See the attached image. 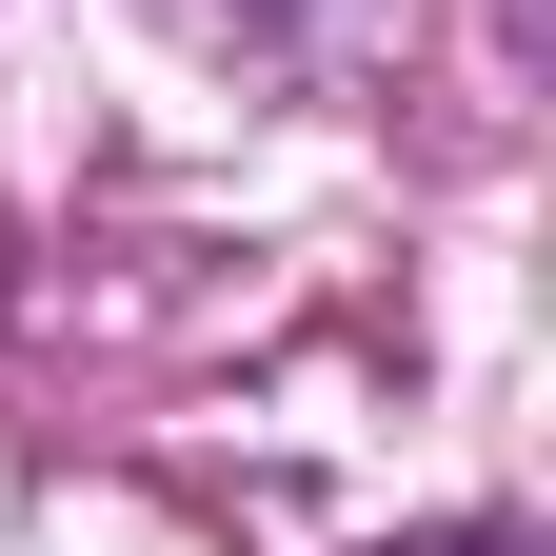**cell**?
Instances as JSON below:
<instances>
[{
  "label": "cell",
  "instance_id": "1",
  "mask_svg": "<svg viewBox=\"0 0 556 556\" xmlns=\"http://www.w3.org/2000/svg\"><path fill=\"white\" fill-rule=\"evenodd\" d=\"M378 556H536L517 517H438V536H378Z\"/></svg>",
  "mask_w": 556,
  "mask_h": 556
}]
</instances>
